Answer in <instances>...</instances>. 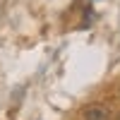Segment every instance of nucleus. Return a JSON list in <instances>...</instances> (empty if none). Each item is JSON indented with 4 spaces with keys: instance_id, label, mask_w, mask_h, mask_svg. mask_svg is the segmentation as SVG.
Listing matches in <instances>:
<instances>
[{
    "instance_id": "1",
    "label": "nucleus",
    "mask_w": 120,
    "mask_h": 120,
    "mask_svg": "<svg viewBox=\"0 0 120 120\" xmlns=\"http://www.w3.org/2000/svg\"><path fill=\"white\" fill-rule=\"evenodd\" d=\"M82 120H111V111L101 103H91L82 111Z\"/></svg>"
},
{
    "instance_id": "2",
    "label": "nucleus",
    "mask_w": 120,
    "mask_h": 120,
    "mask_svg": "<svg viewBox=\"0 0 120 120\" xmlns=\"http://www.w3.org/2000/svg\"><path fill=\"white\" fill-rule=\"evenodd\" d=\"M118 120H120V118H118Z\"/></svg>"
}]
</instances>
